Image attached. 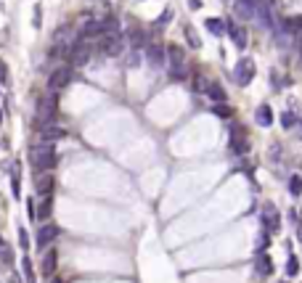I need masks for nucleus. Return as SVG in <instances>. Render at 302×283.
<instances>
[{"label":"nucleus","instance_id":"nucleus-32","mask_svg":"<svg viewBox=\"0 0 302 283\" xmlns=\"http://www.w3.org/2000/svg\"><path fill=\"white\" fill-rule=\"evenodd\" d=\"M188 8H191V11H199V8H201V0H188Z\"/></svg>","mask_w":302,"mask_h":283},{"label":"nucleus","instance_id":"nucleus-25","mask_svg":"<svg viewBox=\"0 0 302 283\" xmlns=\"http://www.w3.org/2000/svg\"><path fill=\"white\" fill-rule=\"evenodd\" d=\"M297 273H300L297 257H289V259H286V275H297Z\"/></svg>","mask_w":302,"mask_h":283},{"label":"nucleus","instance_id":"nucleus-6","mask_svg":"<svg viewBox=\"0 0 302 283\" xmlns=\"http://www.w3.org/2000/svg\"><path fill=\"white\" fill-rule=\"evenodd\" d=\"M260 222H262V228H265V233H273V230H278V225H281L278 209H276L273 204H265V207H262V214H260Z\"/></svg>","mask_w":302,"mask_h":283},{"label":"nucleus","instance_id":"nucleus-29","mask_svg":"<svg viewBox=\"0 0 302 283\" xmlns=\"http://www.w3.org/2000/svg\"><path fill=\"white\" fill-rule=\"evenodd\" d=\"M212 111H215V114H218V117H231V109H228L226 103H218V106H215Z\"/></svg>","mask_w":302,"mask_h":283},{"label":"nucleus","instance_id":"nucleus-10","mask_svg":"<svg viewBox=\"0 0 302 283\" xmlns=\"http://www.w3.org/2000/svg\"><path fill=\"white\" fill-rule=\"evenodd\" d=\"M56 236H58L56 225H43L40 230H37V249H48L50 243L56 241Z\"/></svg>","mask_w":302,"mask_h":283},{"label":"nucleus","instance_id":"nucleus-27","mask_svg":"<svg viewBox=\"0 0 302 283\" xmlns=\"http://www.w3.org/2000/svg\"><path fill=\"white\" fill-rule=\"evenodd\" d=\"M170 16H173V14H170V11H165V14H162V19H156V22H154V27H156V29H165L167 22H170Z\"/></svg>","mask_w":302,"mask_h":283},{"label":"nucleus","instance_id":"nucleus-26","mask_svg":"<svg viewBox=\"0 0 302 283\" xmlns=\"http://www.w3.org/2000/svg\"><path fill=\"white\" fill-rule=\"evenodd\" d=\"M294 122H297V117H294V111H284V117H281V124H284V130H286V127H292Z\"/></svg>","mask_w":302,"mask_h":283},{"label":"nucleus","instance_id":"nucleus-3","mask_svg":"<svg viewBox=\"0 0 302 283\" xmlns=\"http://www.w3.org/2000/svg\"><path fill=\"white\" fill-rule=\"evenodd\" d=\"M56 117V93H48L37 103V124H48Z\"/></svg>","mask_w":302,"mask_h":283},{"label":"nucleus","instance_id":"nucleus-22","mask_svg":"<svg viewBox=\"0 0 302 283\" xmlns=\"http://www.w3.org/2000/svg\"><path fill=\"white\" fill-rule=\"evenodd\" d=\"M257 273H265V275L273 273V262H271V257H268V254L257 257Z\"/></svg>","mask_w":302,"mask_h":283},{"label":"nucleus","instance_id":"nucleus-7","mask_svg":"<svg viewBox=\"0 0 302 283\" xmlns=\"http://www.w3.org/2000/svg\"><path fill=\"white\" fill-rule=\"evenodd\" d=\"M252 77H254V61L252 58H241V61L236 64V69H233V80L239 85H249Z\"/></svg>","mask_w":302,"mask_h":283},{"label":"nucleus","instance_id":"nucleus-33","mask_svg":"<svg viewBox=\"0 0 302 283\" xmlns=\"http://www.w3.org/2000/svg\"><path fill=\"white\" fill-rule=\"evenodd\" d=\"M8 283H22V275H19V273H11V275H8Z\"/></svg>","mask_w":302,"mask_h":283},{"label":"nucleus","instance_id":"nucleus-31","mask_svg":"<svg viewBox=\"0 0 302 283\" xmlns=\"http://www.w3.org/2000/svg\"><path fill=\"white\" fill-rule=\"evenodd\" d=\"M268 241H271V238H268V233H262L260 241H257V252H262V246H268Z\"/></svg>","mask_w":302,"mask_h":283},{"label":"nucleus","instance_id":"nucleus-19","mask_svg":"<svg viewBox=\"0 0 302 283\" xmlns=\"http://www.w3.org/2000/svg\"><path fill=\"white\" fill-rule=\"evenodd\" d=\"M0 262H3V265H11V262H14V252H11V246H8L5 238H0Z\"/></svg>","mask_w":302,"mask_h":283},{"label":"nucleus","instance_id":"nucleus-11","mask_svg":"<svg viewBox=\"0 0 302 283\" xmlns=\"http://www.w3.org/2000/svg\"><path fill=\"white\" fill-rule=\"evenodd\" d=\"M226 32H228V37L233 40L236 48H247V29L241 27V24H226Z\"/></svg>","mask_w":302,"mask_h":283},{"label":"nucleus","instance_id":"nucleus-13","mask_svg":"<svg viewBox=\"0 0 302 283\" xmlns=\"http://www.w3.org/2000/svg\"><path fill=\"white\" fill-rule=\"evenodd\" d=\"M56 265H58V254H56V249L45 252V254H43V275H45V278L56 273Z\"/></svg>","mask_w":302,"mask_h":283},{"label":"nucleus","instance_id":"nucleus-21","mask_svg":"<svg viewBox=\"0 0 302 283\" xmlns=\"http://www.w3.org/2000/svg\"><path fill=\"white\" fill-rule=\"evenodd\" d=\"M231 151L233 154H241V151H244V143H241V127H233V133H231Z\"/></svg>","mask_w":302,"mask_h":283},{"label":"nucleus","instance_id":"nucleus-24","mask_svg":"<svg viewBox=\"0 0 302 283\" xmlns=\"http://www.w3.org/2000/svg\"><path fill=\"white\" fill-rule=\"evenodd\" d=\"M289 193H292V196L302 193V175H292V177H289Z\"/></svg>","mask_w":302,"mask_h":283},{"label":"nucleus","instance_id":"nucleus-9","mask_svg":"<svg viewBox=\"0 0 302 283\" xmlns=\"http://www.w3.org/2000/svg\"><path fill=\"white\" fill-rule=\"evenodd\" d=\"M167 53H170V77L178 80V77H183V71H186V69H183V53L175 48V45H170Z\"/></svg>","mask_w":302,"mask_h":283},{"label":"nucleus","instance_id":"nucleus-1","mask_svg":"<svg viewBox=\"0 0 302 283\" xmlns=\"http://www.w3.org/2000/svg\"><path fill=\"white\" fill-rule=\"evenodd\" d=\"M29 162L37 172H48V169L56 167V148L48 146V143H40V146L29 148Z\"/></svg>","mask_w":302,"mask_h":283},{"label":"nucleus","instance_id":"nucleus-23","mask_svg":"<svg viewBox=\"0 0 302 283\" xmlns=\"http://www.w3.org/2000/svg\"><path fill=\"white\" fill-rule=\"evenodd\" d=\"M207 95L212 98V101H226V90H223L218 82H212V85L207 88Z\"/></svg>","mask_w":302,"mask_h":283},{"label":"nucleus","instance_id":"nucleus-8","mask_svg":"<svg viewBox=\"0 0 302 283\" xmlns=\"http://www.w3.org/2000/svg\"><path fill=\"white\" fill-rule=\"evenodd\" d=\"M257 5H260V0H236L233 11H236V16H239V19H244V22H252V19H254V11H257Z\"/></svg>","mask_w":302,"mask_h":283},{"label":"nucleus","instance_id":"nucleus-5","mask_svg":"<svg viewBox=\"0 0 302 283\" xmlns=\"http://www.w3.org/2000/svg\"><path fill=\"white\" fill-rule=\"evenodd\" d=\"M72 80V67H58L53 74L48 77V93H56V90L67 88Z\"/></svg>","mask_w":302,"mask_h":283},{"label":"nucleus","instance_id":"nucleus-36","mask_svg":"<svg viewBox=\"0 0 302 283\" xmlns=\"http://www.w3.org/2000/svg\"><path fill=\"white\" fill-rule=\"evenodd\" d=\"M0 80H5V64L0 61Z\"/></svg>","mask_w":302,"mask_h":283},{"label":"nucleus","instance_id":"nucleus-17","mask_svg":"<svg viewBox=\"0 0 302 283\" xmlns=\"http://www.w3.org/2000/svg\"><path fill=\"white\" fill-rule=\"evenodd\" d=\"M204 27H207V32H209V35H215V37H220L223 35V32H226V22H223V19H207V22H204Z\"/></svg>","mask_w":302,"mask_h":283},{"label":"nucleus","instance_id":"nucleus-18","mask_svg":"<svg viewBox=\"0 0 302 283\" xmlns=\"http://www.w3.org/2000/svg\"><path fill=\"white\" fill-rule=\"evenodd\" d=\"M146 53H149V61L154 64V67H162V64H165V50H162L159 45H149Z\"/></svg>","mask_w":302,"mask_h":283},{"label":"nucleus","instance_id":"nucleus-16","mask_svg":"<svg viewBox=\"0 0 302 283\" xmlns=\"http://www.w3.org/2000/svg\"><path fill=\"white\" fill-rule=\"evenodd\" d=\"M50 212H53V199L50 196H45L40 201V207H35V217H40V220H48Z\"/></svg>","mask_w":302,"mask_h":283},{"label":"nucleus","instance_id":"nucleus-34","mask_svg":"<svg viewBox=\"0 0 302 283\" xmlns=\"http://www.w3.org/2000/svg\"><path fill=\"white\" fill-rule=\"evenodd\" d=\"M27 212H29V220H35V204L27 201Z\"/></svg>","mask_w":302,"mask_h":283},{"label":"nucleus","instance_id":"nucleus-38","mask_svg":"<svg viewBox=\"0 0 302 283\" xmlns=\"http://www.w3.org/2000/svg\"><path fill=\"white\" fill-rule=\"evenodd\" d=\"M56 283H58V281H56Z\"/></svg>","mask_w":302,"mask_h":283},{"label":"nucleus","instance_id":"nucleus-30","mask_svg":"<svg viewBox=\"0 0 302 283\" xmlns=\"http://www.w3.org/2000/svg\"><path fill=\"white\" fill-rule=\"evenodd\" d=\"M186 35H188V40H191L194 48H199V45H201L199 40H196V35H194V29H191V27H186Z\"/></svg>","mask_w":302,"mask_h":283},{"label":"nucleus","instance_id":"nucleus-4","mask_svg":"<svg viewBox=\"0 0 302 283\" xmlns=\"http://www.w3.org/2000/svg\"><path fill=\"white\" fill-rule=\"evenodd\" d=\"M125 45H127L125 35L114 32V35H106V37H103V43H101V53H103V56H120V53H125Z\"/></svg>","mask_w":302,"mask_h":283},{"label":"nucleus","instance_id":"nucleus-12","mask_svg":"<svg viewBox=\"0 0 302 283\" xmlns=\"http://www.w3.org/2000/svg\"><path fill=\"white\" fill-rule=\"evenodd\" d=\"M35 190L43 196V199L53 193V175H50V172H40V175H37L35 177Z\"/></svg>","mask_w":302,"mask_h":283},{"label":"nucleus","instance_id":"nucleus-2","mask_svg":"<svg viewBox=\"0 0 302 283\" xmlns=\"http://www.w3.org/2000/svg\"><path fill=\"white\" fill-rule=\"evenodd\" d=\"M90 53H93V45H90L88 37H80V40L75 43V48H72V67L80 69L85 64L90 61Z\"/></svg>","mask_w":302,"mask_h":283},{"label":"nucleus","instance_id":"nucleus-37","mask_svg":"<svg viewBox=\"0 0 302 283\" xmlns=\"http://www.w3.org/2000/svg\"><path fill=\"white\" fill-rule=\"evenodd\" d=\"M0 122H3V111H0Z\"/></svg>","mask_w":302,"mask_h":283},{"label":"nucleus","instance_id":"nucleus-14","mask_svg":"<svg viewBox=\"0 0 302 283\" xmlns=\"http://www.w3.org/2000/svg\"><path fill=\"white\" fill-rule=\"evenodd\" d=\"M40 138H43V143H53V141H61V138H67V130H61V127H45L40 130Z\"/></svg>","mask_w":302,"mask_h":283},{"label":"nucleus","instance_id":"nucleus-35","mask_svg":"<svg viewBox=\"0 0 302 283\" xmlns=\"http://www.w3.org/2000/svg\"><path fill=\"white\" fill-rule=\"evenodd\" d=\"M35 27H40V5H35Z\"/></svg>","mask_w":302,"mask_h":283},{"label":"nucleus","instance_id":"nucleus-15","mask_svg":"<svg viewBox=\"0 0 302 283\" xmlns=\"http://www.w3.org/2000/svg\"><path fill=\"white\" fill-rule=\"evenodd\" d=\"M254 119H257V124H262V127H268V124L273 122V109L268 106V103H262V106L254 111Z\"/></svg>","mask_w":302,"mask_h":283},{"label":"nucleus","instance_id":"nucleus-20","mask_svg":"<svg viewBox=\"0 0 302 283\" xmlns=\"http://www.w3.org/2000/svg\"><path fill=\"white\" fill-rule=\"evenodd\" d=\"M22 270H24V283H37V278H35V270H32V259H29V257H24V259H22Z\"/></svg>","mask_w":302,"mask_h":283},{"label":"nucleus","instance_id":"nucleus-28","mask_svg":"<svg viewBox=\"0 0 302 283\" xmlns=\"http://www.w3.org/2000/svg\"><path fill=\"white\" fill-rule=\"evenodd\" d=\"M19 243H22V249H29V236L24 228H19Z\"/></svg>","mask_w":302,"mask_h":283}]
</instances>
